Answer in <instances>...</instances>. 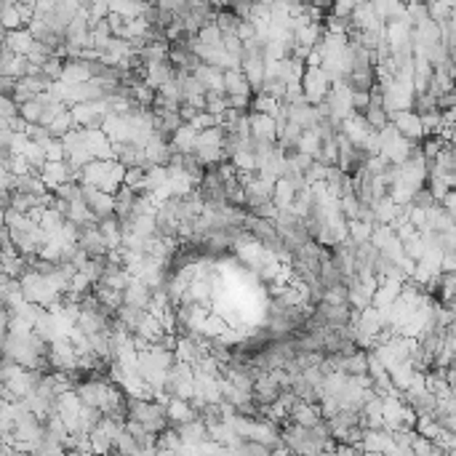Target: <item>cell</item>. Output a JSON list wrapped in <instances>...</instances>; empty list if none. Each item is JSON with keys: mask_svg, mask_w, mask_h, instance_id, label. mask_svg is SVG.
Returning <instances> with one entry per match:
<instances>
[{"mask_svg": "<svg viewBox=\"0 0 456 456\" xmlns=\"http://www.w3.org/2000/svg\"><path fill=\"white\" fill-rule=\"evenodd\" d=\"M301 86H304L307 102H310V105H320V102L328 99V94H331V88H333V80L323 67H307L304 78H301Z\"/></svg>", "mask_w": 456, "mask_h": 456, "instance_id": "2", "label": "cell"}, {"mask_svg": "<svg viewBox=\"0 0 456 456\" xmlns=\"http://www.w3.org/2000/svg\"><path fill=\"white\" fill-rule=\"evenodd\" d=\"M443 272H456V248L443 254Z\"/></svg>", "mask_w": 456, "mask_h": 456, "instance_id": "40", "label": "cell"}, {"mask_svg": "<svg viewBox=\"0 0 456 456\" xmlns=\"http://www.w3.org/2000/svg\"><path fill=\"white\" fill-rule=\"evenodd\" d=\"M21 118L24 121H30V123H40V118H43V102L40 99H30V102H24L21 105Z\"/></svg>", "mask_w": 456, "mask_h": 456, "instance_id": "34", "label": "cell"}, {"mask_svg": "<svg viewBox=\"0 0 456 456\" xmlns=\"http://www.w3.org/2000/svg\"><path fill=\"white\" fill-rule=\"evenodd\" d=\"M254 3H264V6H272V0H254Z\"/></svg>", "mask_w": 456, "mask_h": 456, "instance_id": "41", "label": "cell"}, {"mask_svg": "<svg viewBox=\"0 0 456 456\" xmlns=\"http://www.w3.org/2000/svg\"><path fill=\"white\" fill-rule=\"evenodd\" d=\"M328 171H331V166H326V163L315 160L304 174H307V179H310V184H315V182H326V179H328Z\"/></svg>", "mask_w": 456, "mask_h": 456, "instance_id": "38", "label": "cell"}, {"mask_svg": "<svg viewBox=\"0 0 456 456\" xmlns=\"http://www.w3.org/2000/svg\"><path fill=\"white\" fill-rule=\"evenodd\" d=\"M366 118H369V123L379 131V128H385L387 123H389V112H387L382 105H369V109L363 112Z\"/></svg>", "mask_w": 456, "mask_h": 456, "instance_id": "33", "label": "cell"}, {"mask_svg": "<svg viewBox=\"0 0 456 456\" xmlns=\"http://www.w3.org/2000/svg\"><path fill=\"white\" fill-rule=\"evenodd\" d=\"M83 198H86L88 209L94 211L99 219H107L115 213V195L107 193V190H99L94 184H83Z\"/></svg>", "mask_w": 456, "mask_h": 456, "instance_id": "6", "label": "cell"}, {"mask_svg": "<svg viewBox=\"0 0 456 456\" xmlns=\"http://www.w3.org/2000/svg\"><path fill=\"white\" fill-rule=\"evenodd\" d=\"M91 446H94V454H109V451H115V440L107 435L105 430H94L91 432Z\"/></svg>", "mask_w": 456, "mask_h": 456, "instance_id": "31", "label": "cell"}, {"mask_svg": "<svg viewBox=\"0 0 456 456\" xmlns=\"http://www.w3.org/2000/svg\"><path fill=\"white\" fill-rule=\"evenodd\" d=\"M281 107V99H275L272 94H267V91H256L254 96H251V112H275Z\"/></svg>", "mask_w": 456, "mask_h": 456, "instance_id": "26", "label": "cell"}, {"mask_svg": "<svg viewBox=\"0 0 456 456\" xmlns=\"http://www.w3.org/2000/svg\"><path fill=\"white\" fill-rule=\"evenodd\" d=\"M115 451H118V454H141V446L137 443V438H134L128 430H123V432L115 438Z\"/></svg>", "mask_w": 456, "mask_h": 456, "instance_id": "32", "label": "cell"}, {"mask_svg": "<svg viewBox=\"0 0 456 456\" xmlns=\"http://www.w3.org/2000/svg\"><path fill=\"white\" fill-rule=\"evenodd\" d=\"M403 283L405 281H398V278H385V281L379 283L376 294H374V307H379V310L389 307L395 299L401 297V291H403Z\"/></svg>", "mask_w": 456, "mask_h": 456, "instance_id": "18", "label": "cell"}, {"mask_svg": "<svg viewBox=\"0 0 456 456\" xmlns=\"http://www.w3.org/2000/svg\"><path fill=\"white\" fill-rule=\"evenodd\" d=\"M355 6H358V0H333L331 14H333V17L350 19V17H352V11H355Z\"/></svg>", "mask_w": 456, "mask_h": 456, "instance_id": "39", "label": "cell"}, {"mask_svg": "<svg viewBox=\"0 0 456 456\" xmlns=\"http://www.w3.org/2000/svg\"><path fill=\"white\" fill-rule=\"evenodd\" d=\"M358 3H366V0H358Z\"/></svg>", "mask_w": 456, "mask_h": 456, "instance_id": "43", "label": "cell"}, {"mask_svg": "<svg viewBox=\"0 0 456 456\" xmlns=\"http://www.w3.org/2000/svg\"><path fill=\"white\" fill-rule=\"evenodd\" d=\"M272 200H275V206H278L281 211H286V209H291V206H294V200H297V187L291 184V179H288V176H281V179L275 182Z\"/></svg>", "mask_w": 456, "mask_h": 456, "instance_id": "22", "label": "cell"}, {"mask_svg": "<svg viewBox=\"0 0 456 456\" xmlns=\"http://www.w3.org/2000/svg\"><path fill=\"white\" fill-rule=\"evenodd\" d=\"M304 3H320V0H304Z\"/></svg>", "mask_w": 456, "mask_h": 456, "instance_id": "42", "label": "cell"}, {"mask_svg": "<svg viewBox=\"0 0 456 456\" xmlns=\"http://www.w3.org/2000/svg\"><path fill=\"white\" fill-rule=\"evenodd\" d=\"M291 419L301 424V427H317L323 419V411H320V403H307V401H297L294 408H291Z\"/></svg>", "mask_w": 456, "mask_h": 456, "instance_id": "14", "label": "cell"}, {"mask_svg": "<svg viewBox=\"0 0 456 456\" xmlns=\"http://www.w3.org/2000/svg\"><path fill=\"white\" fill-rule=\"evenodd\" d=\"M144 176H147V168H144V166H131V168H125V179H123V184H128V187H134L137 193H141V184H144Z\"/></svg>", "mask_w": 456, "mask_h": 456, "instance_id": "36", "label": "cell"}, {"mask_svg": "<svg viewBox=\"0 0 456 456\" xmlns=\"http://www.w3.org/2000/svg\"><path fill=\"white\" fill-rule=\"evenodd\" d=\"M70 128H75V115H72V109L67 107V109H62L56 118H53V123L49 125V131H51V137H64Z\"/></svg>", "mask_w": 456, "mask_h": 456, "instance_id": "29", "label": "cell"}, {"mask_svg": "<svg viewBox=\"0 0 456 456\" xmlns=\"http://www.w3.org/2000/svg\"><path fill=\"white\" fill-rule=\"evenodd\" d=\"M152 297H155V288H152L147 281H141V278H134V275H131V283L125 286V291H123L125 304H134V307H139V310H150Z\"/></svg>", "mask_w": 456, "mask_h": 456, "instance_id": "7", "label": "cell"}, {"mask_svg": "<svg viewBox=\"0 0 456 456\" xmlns=\"http://www.w3.org/2000/svg\"><path fill=\"white\" fill-rule=\"evenodd\" d=\"M40 176L46 179L49 190H53V187H59V184H64V182H72V166L67 160H49V163L43 166Z\"/></svg>", "mask_w": 456, "mask_h": 456, "instance_id": "12", "label": "cell"}, {"mask_svg": "<svg viewBox=\"0 0 456 456\" xmlns=\"http://www.w3.org/2000/svg\"><path fill=\"white\" fill-rule=\"evenodd\" d=\"M350 21H352V30H382V27L387 24V21L379 19V14H376V8H374L371 0L355 6Z\"/></svg>", "mask_w": 456, "mask_h": 456, "instance_id": "9", "label": "cell"}, {"mask_svg": "<svg viewBox=\"0 0 456 456\" xmlns=\"http://www.w3.org/2000/svg\"><path fill=\"white\" fill-rule=\"evenodd\" d=\"M78 347L72 344V339H56L49 347V363L51 371H72L78 369Z\"/></svg>", "mask_w": 456, "mask_h": 456, "instance_id": "3", "label": "cell"}, {"mask_svg": "<svg viewBox=\"0 0 456 456\" xmlns=\"http://www.w3.org/2000/svg\"><path fill=\"white\" fill-rule=\"evenodd\" d=\"M240 70L246 72V78H248V83H251V88H254V94L262 91L264 80H267V62H264L262 53H246Z\"/></svg>", "mask_w": 456, "mask_h": 456, "instance_id": "10", "label": "cell"}, {"mask_svg": "<svg viewBox=\"0 0 456 456\" xmlns=\"http://www.w3.org/2000/svg\"><path fill=\"white\" fill-rule=\"evenodd\" d=\"M125 179V166L121 160H99L94 158L88 166L80 168V184H94L99 190L107 193H118L123 187Z\"/></svg>", "mask_w": 456, "mask_h": 456, "instance_id": "1", "label": "cell"}, {"mask_svg": "<svg viewBox=\"0 0 456 456\" xmlns=\"http://www.w3.org/2000/svg\"><path fill=\"white\" fill-rule=\"evenodd\" d=\"M339 131H342V134H344L358 150H363L366 141H369V137H371V131H376V128L369 123V118H366L363 112H352L350 118L342 121V128H339Z\"/></svg>", "mask_w": 456, "mask_h": 456, "instance_id": "4", "label": "cell"}, {"mask_svg": "<svg viewBox=\"0 0 456 456\" xmlns=\"http://www.w3.org/2000/svg\"><path fill=\"white\" fill-rule=\"evenodd\" d=\"M193 75L203 83V86L209 88V91H225V70H222V67L200 62V64L195 67Z\"/></svg>", "mask_w": 456, "mask_h": 456, "instance_id": "17", "label": "cell"}, {"mask_svg": "<svg viewBox=\"0 0 456 456\" xmlns=\"http://www.w3.org/2000/svg\"><path fill=\"white\" fill-rule=\"evenodd\" d=\"M137 190L134 187H128V184H123L118 193H115V216H131L134 213V203H137Z\"/></svg>", "mask_w": 456, "mask_h": 456, "instance_id": "24", "label": "cell"}, {"mask_svg": "<svg viewBox=\"0 0 456 456\" xmlns=\"http://www.w3.org/2000/svg\"><path fill=\"white\" fill-rule=\"evenodd\" d=\"M174 78H176V67L171 62H155V64H147V80L144 83L158 91L160 86L171 83Z\"/></svg>", "mask_w": 456, "mask_h": 456, "instance_id": "19", "label": "cell"}, {"mask_svg": "<svg viewBox=\"0 0 456 456\" xmlns=\"http://www.w3.org/2000/svg\"><path fill=\"white\" fill-rule=\"evenodd\" d=\"M94 78L91 72V62L78 56V59H64V72H62V80L64 83H86Z\"/></svg>", "mask_w": 456, "mask_h": 456, "instance_id": "15", "label": "cell"}, {"mask_svg": "<svg viewBox=\"0 0 456 456\" xmlns=\"http://www.w3.org/2000/svg\"><path fill=\"white\" fill-rule=\"evenodd\" d=\"M27 270H33L30 267V256H24V254H3V272L6 275L21 278Z\"/></svg>", "mask_w": 456, "mask_h": 456, "instance_id": "25", "label": "cell"}, {"mask_svg": "<svg viewBox=\"0 0 456 456\" xmlns=\"http://www.w3.org/2000/svg\"><path fill=\"white\" fill-rule=\"evenodd\" d=\"M225 94H229V96H254V88H251L246 72L240 67L225 70Z\"/></svg>", "mask_w": 456, "mask_h": 456, "instance_id": "16", "label": "cell"}, {"mask_svg": "<svg viewBox=\"0 0 456 456\" xmlns=\"http://www.w3.org/2000/svg\"><path fill=\"white\" fill-rule=\"evenodd\" d=\"M320 144H323L320 131H317V128H304V134H301V139H299V152H307V155L315 158L317 152H320Z\"/></svg>", "mask_w": 456, "mask_h": 456, "instance_id": "27", "label": "cell"}, {"mask_svg": "<svg viewBox=\"0 0 456 456\" xmlns=\"http://www.w3.org/2000/svg\"><path fill=\"white\" fill-rule=\"evenodd\" d=\"M3 43H6L8 49H14L17 53H21V56H27V53L33 51V46H35L37 40L30 27H19V30H6Z\"/></svg>", "mask_w": 456, "mask_h": 456, "instance_id": "13", "label": "cell"}, {"mask_svg": "<svg viewBox=\"0 0 456 456\" xmlns=\"http://www.w3.org/2000/svg\"><path fill=\"white\" fill-rule=\"evenodd\" d=\"M137 336H141V339H147L150 344H158L160 339H163V333H166V328H163V320L160 317H155L152 313H147V315L141 317V323L137 326Z\"/></svg>", "mask_w": 456, "mask_h": 456, "instance_id": "21", "label": "cell"}, {"mask_svg": "<svg viewBox=\"0 0 456 456\" xmlns=\"http://www.w3.org/2000/svg\"><path fill=\"white\" fill-rule=\"evenodd\" d=\"M389 121L398 125V131L408 137L411 141H421L427 134H424V125H421V115L416 109H398L389 115Z\"/></svg>", "mask_w": 456, "mask_h": 456, "instance_id": "5", "label": "cell"}, {"mask_svg": "<svg viewBox=\"0 0 456 456\" xmlns=\"http://www.w3.org/2000/svg\"><path fill=\"white\" fill-rule=\"evenodd\" d=\"M248 121H251V134L256 137V139H272L278 141V121H275V115H270V112H248Z\"/></svg>", "mask_w": 456, "mask_h": 456, "instance_id": "11", "label": "cell"}, {"mask_svg": "<svg viewBox=\"0 0 456 456\" xmlns=\"http://www.w3.org/2000/svg\"><path fill=\"white\" fill-rule=\"evenodd\" d=\"M19 112H21V107H19V102L14 99V96H0V121H14Z\"/></svg>", "mask_w": 456, "mask_h": 456, "instance_id": "35", "label": "cell"}, {"mask_svg": "<svg viewBox=\"0 0 456 456\" xmlns=\"http://www.w3.org/2000/svg\"><path fill=\"white\" fill-rule=\"evenodd\" d=\"M168 187H171L174 198H184V195L198 190V182H195V176L182 163H171L168 166Z\"/></svg>", "mask_w": 456, "mask_h": 456, "instance_id": "8", "label": "cell"}, {"mask_svg": "<svg viewBox=\"0 0 456 456\" xmlns=\"http://www.w3.org/2000/svg\"><path fill=\"white\" fill-rule=\"evenodd\" d=\"M168 184V166H150L147 176H144V184H141V193H158L160 187Z\"/></svg>", "mask_w": 456, "mask_h": 456, "instance_id": "23", "label": "cell"}, {"mask_svg": "<svg viewBox=\"0 0 456 456\" xmlns=\"http://www.w3.org/2000/svg\"><path fill=\"white\" fill-rule=\"evenodd\" d=\"M347 227H350V238L355 243H366V240H371L376 225H371L366 219H347Z\"/></svg>", "mask_w": 456, "mask_h": 456, "instance_id": "28", "label": "cell"}, {"mask_svg": "<svg viewBox=\"0 0 456 456\" xmlns=\"http://www.w3.org/2000/svg\"><path fill=\"white\" fill-rule=\"evenodd\" d=\"M198 137H200V131H198L193 123H182L174 131L171 144H174L176 152H195V147H198Z\"/></svg>", "mask_w": 456, "mask_h": 456, "instance_id": "20", "label": "cell"}, {"mask_svg": "<svg viewBox=\"0 0 456 456\" xmlns=\"http://www.w3.org/2000/svg\"><path fill=\"white\" fill-rule=\"evenodd\" d=\"M46 155H49V160H67L70 158V150L64 147V141L59 137H51L49 144H46Z\"/></svg>", "mask_w": 456, "mask_h": 456, "instance_id": "37", "label": "cell"}, {"mask_svg": "<svg viewBox=\"0 0 456 456\" xmlns=\"http://www.w3.org/2000/svg\"><path fill=\"white\" fill-rule=\"evenodd\" d=\"M229 160L235 163L238 171H256V152L248 150V147H240V150H238Z\"/></svg>", "mask_w": 456, "mask_h": 456, "instance_id": "30", "label": "cell"}]
</instances>
